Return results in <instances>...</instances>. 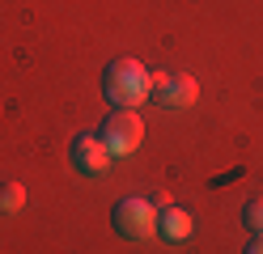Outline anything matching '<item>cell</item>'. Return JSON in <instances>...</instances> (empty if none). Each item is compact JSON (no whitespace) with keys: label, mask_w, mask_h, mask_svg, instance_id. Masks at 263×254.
Segmentation results:
<instances>
[{"label":"cell","mask_w":263,"mask_h":254,"mask_svg":"<svg viewBox=\"0 0 263 254\" xmlns=\"http://www.w3.org/2000/svg\"><path fill=\"white\" fill-rule=\"evenodd\" d=\"M102 89L119 110H136L149 97V68L140 60H110L102 72Z\"/></svg>","instance_id":"6da1fadb"},{"label":"cell","mask_w":263,"mask_h":254,"mask_svg":"<svg viewBox=\"0 0 263 254\" xmlns=\"http://www.w3.org/2000/svg\"><path fill=\"white\" fill-rule=\"evenodd\" d=\"M110 225L119 237H132V242H140V237H149L157 233V208L149 199H140V195H127L115 203V212H110Z\"/></svg>","instance_id":"7a4b0ae2"},{"label":"cell","mask_w":263,"mask_h":254,"mask_svg":"<svg viewBox=\"0 0 263 254\" xmlns=\"http://www.w3.org/2000/svg\"><path fill=\"white\" fill-rule=\"evenodd\" d=\"M98 135H102V144L110 148V157H123V152H132L144 140V123H140L136 110H119V106H115L106 114V123L98 127Z\"/></svg>","instance_id":"3957f363"},{"label":"cell","mask_w":263,"mask_h":254,"mask_svg":"<svg viewBox=\"0 0 263 254\" xmlns=\"http://www.w3.org/2000/svg\"><path fill=\"white\" fill-rule=\"evenodd\" d=\"M195 93H200V85H195L191 76H170V72H149V97L161 102V110H187Z\"/></svg>","instance_id":"277c9868"},{"label":"cell","mask_w":263,"mask_h":254,"mask_svg":"<svg viewBox=\"0 0 263 254\" xmlns=\"http://www.w3.org/2000/svg\"><path fill=\"white\" fill-rule=\"evenodd\" d=\"M68 157H72V165L81 169V174L98 178V174H106V165H110V148L102 144V135H98V131H85V135H77V140H72Z\"/></svg>","instance_id":"5b68a950"},{"label":"cell","mask_w":263,"mask_h":254,"mask_svg":"<svg viewBox=\"0 0 263 254\" xmlns=\"http://www.w3.org/2000/svg\"><path fill=\"white\" fill-rule=\"evenodd\" d=\"M157 237H166V242H187L191 237V216L183 208H161L157 212Z\"/></svg>","instance_id":"8992f818"},{"label":"cell","mask_w":263,"mask_h":254,"mask_svg":"<svg viewBox=\"0 0 263 254\" xmlns=\"http://www.w3.org/2000/svg\"><path fill=\"white\" fill-rule=\"evenodd\" d=\"M242 225L251 229L255 237L263 233V195H255V199H246V208H242Z\"/></svg>","instance_id":"52a82bcc"},{"label":"cell","mask_w":263,"mask_h":254,"mask_svg":"<svg viewBox=\"0 0 263 254\" xmlns=\"http://www.w3.org/2000/svg\"><path fill=\"white\" fill-rule=\"evenodd\" d=\"M22 203H26L22 182H9V186H0V212H22Z\"/></svg>","instance_id":"ba28073f"},{"label":"cell","mask_w":263,"mask_h":254,"mask_svg":"<svg viewBox=\"0 0 263 254\" xmlns=\"http://www.w3.org/2000/svg\"><path fill=\"white\" fill-rule=\"evenodd\" d=\"M242 254H263V233H259V237H255V242H251V246H246Z\"/></svg>","instance_id":"9c48e42d"}]
</instances>
